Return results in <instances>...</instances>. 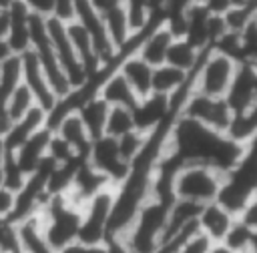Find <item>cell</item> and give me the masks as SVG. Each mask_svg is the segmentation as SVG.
Segmentation results:
<instances>
[{
    "instance_id": "cell-1",
    "label": "cell",
    "mask_w": 257,
    "mask_h": 253,
    "mask_svg": "<svg viewBox=\"0 0 257 253\" xmlns=\"http://www.w3.org/2000/svg\"><path fill=\"white\" fill-rule=\"evenodd\" d=\"M247 147H239L225 139L223 133L211 131L205 124L179 114L169 131L167 157L177 165L181 163H205L213 165L221 173H227L243 155Z\"/></svg>"
},
{
    "instance_id": "cell-2",
    "label": "cell",
    "mask_w": 257,
    "mask_h": 253,
    "mask_svg": "<svg viewBox=\"0 0 257 253\" xmlns=\"http://www.w3.org/2000/svg\"><path fill=\"white\" fill-rule=\"evenodd\" d=\"M171 203L173 199H161L155 195L143 203L126 231L116 239L126 253H155L163 237Z\"/></svg>"
},
{
    "instance_id": "cell-3",
    "label": "cell",
    "mask_w": 257,
    "mask_h": 253,
    "mask_svg": "<svg viewBox=\"0 0 257 253\" xmlns=\"http://www.w3.org/2000/svg\"><path fill=\"white\" fill-rule=\"evenodd\" d=\"M36 215L40 219L44 237L54 251H60L62 247L78 239L82 205L74 203L66 193L48 195Z\"/></svg>"
},
{
    "instance_id": "cell-4",
    "label": "cell",
    "mask_w": 257,
    "mask_h": 253,
    "mask_svg": "<svg viewBox=\"0 0 257 253\" xmlns=\"http://www.w3.org/2000/svg\"><path fill=\"white\" fill-rule=\"evenodd\" d=\"M257 199V163H255V143L249 145L241 159L223 173V181L217 193V203H221L235 217Z\"/></svg>"
},
{
    "instance_id": "cell-5",
    "label": "cell",
    "mask_w": 257,
    "mask_h": 253,
    "mask_svg": "<svg viewBox=\"0 0 257 253\" xmlns=\"http://www.w3.org/2000/svg\"><path fill=\"white\" fill-rule=\"evenodd\" d=\"M223 173L205 163H181L171 177V191L175 199L205 205L217 199Z\"/></svg>"
},
{
    "instance_id": "cell-6",
    "label": "cell",
    "mask_w": 257,
    "mask_h": 253,
    "mask_svg": "<svg viewBox=\"0 0 257 253\" xmlns=\"http://www.w3.org/2000/svg\"><path fill=\"white\" fill-rule=\"evenodd\" d=\"M28 32H30V50L34 52L50 90L54 92L56 98H64L72 90V86L52 50V44H50V38L46 32V18L38 16V14H30Z\"/></svg>"
},
{
    "instance_id": "cell-7",
    "label": "cell",
    "mask_w": 257,
    "mask_h": 253,
    "mask_svg": "<svg viewBox=\"0 0 257 253\" xmlns=\"http://www.w3.org/2000/svg\"><path fill=\"white\" fill-rule=\"evenodd\" d=\"M114 203V187H104L82 203V217L78 239L82 243L98 245L108 241V221Z\"/></svg>"
},
{
    "instance_id": "cell-8",
    "label": "cell",
    "mask_w": 257,
    "mask_h": 253,
    "mask_svg": "<svg viewBox=\"0 0 257 253\" xmlns=\"http://www.w3.org/2000/svg\"><path fill=\"white\" fill-rule=\"evenodd\" d=\"M235 66L237 62L231 56L215 48L205 50L197 70L193 72V90L207 96H223L233 78Z\"/></svg>"
},
{
    "instance_id": "cell-9",
    "label": "cell",
    "mask_w": 257,
    "mask_h": 253,
    "mask_svg": "<svg viewBox=\"0 0 257 253\" xmlns=\"http://www.w3.org/2000/svg\"><path fill=\"white\" fill-rule=\"evenodd\" d=\"M86 163L94 171H98L112 187L120 185L126 179L128 169H131V165L118 153L116 139L106 137V135H102L98 139H92L88 155H86Z\"/></svg>"
},
{
    "instance_id": "cell-10",
    "label": "cell",
    "mask_w": 257,
    "mask_h": 253,
    "mask_svg": "<svg viewBox=\"0 0 257 253\" xmlns=\"http://www.w3.org/2000/svg\"><path fill=\"white\" fill-rule=\"evenodd\" d=\"M74 20L88 32L94 52L98 56V62L118 66V56H116V50H114L108 34H106L102 14L92 6L90 0H74Z\"/></svg>"
},
{
    "instance_id": "cell-11",
    "label": "cell",
    "mask_w": 257,
    "mask_h": 253,
    "mask_svg": "<svg viewBox=\"0 0 257 253\" xmlns=\"http://www.w3.org/2000/svg\"><path fill=\"white\" fill-rule=\"evenodd\" d=\"M181 114L205 124L211 131L223 133L231 116V110L223 96H207L197 90H191L181 106Z\"/></svg>"
},
{
    "instance_id": "cell-12",
    "label": "cell",
    "mask_w": 257,
    "mask_h": 253,
    "mask_svg": "<svg viewBox=\"0 0 257 253\" xmlns=\"http://www.w3.org/2000/svg\"><path fill=\"white\" fill-rule=\"evenodd\" d=\"M46 32H48V38H50V44H52V50L70 82L72 88H78L80 84H84V80L88 78L84 66L80 64L68 36H66V22H60L56 18H46Z\"/></svg>"
},
{
    "instance_id": "cell-13",
    "label": "cell",
    "mask_w": 257,
    "mask_h": 253,
    "mask_svg": "<svg viewBox=\"0 0 257 253\" xmlns=\"http://www.w3.org/2000/svg\"><path fill=\"white\" fill-rule=\"evenodd\" d=\"M223 100L227 102L231 112L257 108V64L237 62Z\"/></svg>"
},
{
    "instance_id": "cell-14",
    "label": "cell",
    "mask_w": 257,
    "mask_h": 253,
    "mask_svg": "<svg viewBox=\"0 0 257 253\" xmlns=\"http://www.w3.org/2000/svg\"><path fill=\"white\" fill-rule=\"evenodd\" d=\"M20 68H22V82L32 92L36 106H40L48 114L54 108L58 98L50 90V86H48V82H46V78L42 74V68H40V64H38V60H36L32 50H26V52L20 54Z\"/></svg>"
},
{
    "instance_id": "cell-15",
    "label": "cell",
    "mask_w": 257,
    "mask_h": 253,
    "mask_svg": "<svg viewBox=\"0 0 257 253\" xmlns=\"http://www.w3.org/2000/svg\"><path fill=\"white\" fill-rule=\"evenodd\" d=\"M233 219H235V215L229 213L221 203L211 201V203H205L201 207L199 217H197V229L211 243H221L227 229L231 227Z\"/></svg>"
},
{
    "instance_id": "cell-16",
    "label": "cell",
    "mask_w": 257,
    "mask_h": 253,
    "mask_svg": "<svg viewBox=\"0 0 257 253\" xmlns=\"http://www.w3.org/2000/svg\"><path fill=\"white\" fill-rule=\"evenodd\" d=\"M50 135H52V131H50L48 126H42V129H38L36 133H32L16 151H12L16 163H18V167L22 169L24 175L32 173V171L46 159Z\"/></svg>"
},
{
    "instance_id": "cell-17",
    "label": "cell",
    "mask_w": 257,
    "mask_h": 253,
    "mask_svg": "<svg viewBox=\"0 0 257 253\" xmlns=\"http://www.w3.org/2000/svg\"><path fill=\"white\" fill-rule=\"evenodd\" d=\"M116 70L124 76L137 98H145L151 94V78H153V66L147 64L137 52H131L126 56L118 58Z\"/></svg>"
},
{
    "instance_id": "cell-18",
    "label": "cell",
    "mask_w": 257,
    "mask_h": 253,
    "mask_svg": "<svg viewBox=\"0 0 257 253\" xmlns=\"http://www.w3.org/2000/svg\"><path fill=\"white\" fill-rule=\"evenodd\" d=\"M173 34L171 30L165 26V24H157L153 26L151 30L143 32L141 36V42L137 46V54L151 66H159L165 62V56H167V50L173 42Z\"/></svg>"
},
{
    "instance_id": "cell-19",
    "label": "cell",
    "mask_w": 257,
    "mask_h": 253,
    "mask_svg": "<svg viewBox=\"0 0 257 253\" xmlns=\"http://www.w3.org/2000/svg\"><path fill=\"white\" fill-rule=\"evenodd\" d=\"M8 14H10V32L6 36V46L10 54H22L30 50L28 20L32 12L20 0H12V4L8 6Z\"/></svg>"
},
{
    "instance_id": "cell-20",
    "label": "cell",
    "mask_w": 257,
    "mask_h": 253,
    "mask_svg": "<svg viewBox=\"0 0 257 253\" xmlns=\"http://www.w3.org/2000/svg\"><path fill=\"white\" fill-rule=\"evenodd\" d=\"M52 133H56V135L76 153V157L86 159L92 139L88 137V133H86V129H84V124H82V120H80V116L76 114V110L66 112V114L52 126Z\"/></svg>"
},
{
    "instance_id": "cell-21",
    "label": "cell",
    "mask_w": 257,
    "mask_h": 253,
    "mask_svg": "<svg viewBox=\"0 0 257 253\" xmlns=\"http://www.w3.org/2000/svg\"><path fill=\"white\" fill-rule=\"evenodd\" d=\"M110 183L98 173V171H94L88 163H86V159L84 161H80V165L76 167V171H74V177H72V185H70V189H68V197L74 201V203H78V205H82L86 199H90L94 193H98L100 189H104V187H108ZM112 187V185H110Z\"/></svg>"
},
{
    "instance_id": "cell-22",
    "label": "cell",
    "mask_w": 257,
    "mask_h": 253,
    "mask_svg": "<svg viewBox=\"0 0 257 253\" xmlns=\"http://www.w3.org/2000/svg\"><path fill=\"white\" fill-rule=\"evenodd\" d=\"M42 126H46V112L34 104L24 116H20L18 120H14L10 124L6 135H2V143H4L6 151H16L32 133H36Z\"/></svg>"
},
{
    "instance_id": "cell-23",
    "label": "cell",
    "mask_w": 257,
    "mask_h": 253,
    "mask_svg": "<svg viewBox=\"0 0 257 253\" xmlns=\"http://www.w3.org/2000/svg\"><path fill=\"white\" fill-rule=\"evenodd\" d=\"M16 235H18V251L20 253H56L44 237L38 215L18 221Z\"/></svg>"
},
{
    "instance_id": "cell-24",
    "label": "cell",
    "mask_w": 257,
    "mask_h": 253,
    "mask_svg": "<svg viewBox=\"0 0 257 253\" xmlns=\"http://www.w3.org/2000/svg\"><path fill=\"white\" fill-rule=\"evenodd\" d=\"M225 139L239 147H249L257 139V108L243 110V112H231L227 126L223 131Z\"/></svg>"
},
{
    "instance_id": "cell-25",
    "label": "cell",
    "mask_w": 257,
    "mask_h": 253,
    "mask_svg": "<svg viewBox=\"0 0 257 253\" xmlns=\"http://www.w3.org/2000/svg\"><path fill=\"white\" fill-rule=\"evenodd\" d=\"M98 96L108 106H124V108H133L139 100L137 94L133 92V88L128 86V82L124 80V76L118 70L108 72V76L102 80V84L98 88Z\"/></svg>"
},
{
    "instance_id": "cell-26",
    "label": "cell",
    "mask_w": 257,
    "mask_h": 253,
    "mask_svg": "<svg viewBox=\"0 0 257 253\" xmlns=\"http://www.w3.org/2000/svg\"><path fill=\"white\" fill-rule=\"evenodd\" d=\"M66 36L80 60V64L84 66L86 74H92L94 70H98L102 64L98 62V56L94 52V46H92V40L88 36V32L76 22V20H70L66 22Z\"/></svg>"
},
{
    "instance_id": "cell-27",
    "label": "cell",
    "mask_w": 257,
    "mask_h": 253,
    "mask_svg": "<svg viewBox=\"0 0 257 253\" xmlns=\"http://www.w3.org/2000/svg\"><path fill=\"white\" fill-rule=\"evenodd\" d=\"M108 104L98 96H90L86 98L78 108H76V114L80 116L86 133L90 139H98L104 135V124H106V114H108Z\"/></svg>"
},
{
    "instance_id": "cell-28",
    "label": "cell",
    "mask_w": 257,
    "mask_h": 253,
    "mask_svg": "<svg viewBox=\"0 0 257 253\" xmlns=\"http://www.w3.org/2000/svg\"><path fill=\"white\" fill-rule=\"evenodd\" d=\"M100 14H102V22H104L106 34H108L114 50L118 52L131 40V36H133V30H131V24H128V18H126L124 4L110 6V8H106Z\"/></svg>"
},
{
    "instance_id": "cell-29",
    "label": "cell",
    "mask_w": 257,
    "mask_h": 253,
    "mask_svg": "<svg viewBox=\"0 0 257 253\" xmlns=\"http://www.w3.org/2000/svg\"><path fill=\"white\" fill-rule=\"evenodd\" d=\"M209 50V48H207ZM203 52L205 50H197L187 38L179 36V38H173L169 50H167V56H165V62L179 68V70H185V72H195L201 58H203Z\"/></svg>"
},
{
    "instance_id": "cell-30",
    "label": "cell",
    "mask_w": 257,
    "mask_h": 253,
    "mask_svg": "<svg viewBox=\"0 0 257 253\" xmlns=\"http://www.w3.org/2000/svg\"><path fill=\"white\" fill-rule=\"evenodd\" d=\"M191 74L185 70H179L167 62L153 66V78H151V92L155 94H165L171 96L173 92H177L179 88H183L189 82Z\"/></svg>"
},
{
    "instance_id": "cell-31",
    "label": "cell",
    "mask_w": 257,
    "mask_h": 253,
    "mask_svg": "<svg viewBox=\"0 0 257 253\" xmlns=\"http://www.w3.org/2000/svg\"><path fill=\"white\" fill-rule=\"evenodd\" d=\"M221 243L225 247H229L233 253L253 251V249H257V229L243 223L239 217H235Z\"/></svg>"
},
{
    "instance_id": "cell-32",
    "label": "cell",
    "mask_w": 257,
    "mask_h": 253,
    "mask_svg": "<svg viewBox=\"0 0 257 253\" xmlns=\"http://www.w3.org/2000/svg\"><path fill=\"white\" fill-rule=\"evenodd\" d=\"M133 129H135V124H133L131 108H124V106H110L108 108L106 124H104V135L106 137L118 139V137H122L124 133L133 131Z\"/></svg>"
},
{
    "instance_id": "cell-33",
    "label": "cell",
    "mask_w": 257,
    "mask_h": 253,
    "mask_svg": "<svg viewBox=\"0 0 257 253\" xmlns=\"http://www.w3.org/2000/svg\"><path fill=\"white\" fill-rule=\"evenodd\" d=\"M34 104H36V102H34L32 92L28 90V86H26L24 82H20V84L14 88V92L10 94V98H8V114H10L12 122L18 120L20 116H24Z\"/></svg>"
},
{
    "instance_id": "cell-34",
    "label": "cell",
    "mask_w": 257,
    "mask_h": 253,
    "mask_svg": "<svg viewBox=\"0 0 257 253\" xmlns=\"http://www.w3.org/2000/svg\"><path fill=\"white\" fill-rule=\"evenodd\" d=\"M221 18L225 22L227 32L241 34L249 26V22H253L257 18V8H253V6H249V8H233L231 6Z\"/></svg>"
},
{
    "instance_id": "cell-35",
    "label": "cell",
    "mask_w": 257,
    "mask_h": 253,
    "mask_svg": "<svg viewBox=\"0 0 257 253\" xmlns=\"http://www.w3.org/2000/svg\"><path fill=\"white\" fill-rule=\"evenodd\" d=\"M145 139H147V135L139 133L137 129H133V131H128V133H124L122 137L116 139L118 153H120V157H122L128 165H131V163L139 157V153L143 151V147H145Z\"/></svg>"
},
{
    "instance_id": "cell-36",
    "label": "cell",
    "mask_w": 257,
    "mask_h": 253,
    "mask_svg": "<svg viewBox=\"0 0 257 253\" xmlns=\"http://www.w3.org/2000/svg\"><path fill=\"white\" fill-rule=\"evenodd\" d=\"M24 179H26V175H24L22 169L18 167V163H16V159H14V155H12V151H6L4 169H2V185H4L6 189H10V191L16 193V191L22 187Z\"/></svg>"
},
{
    "instance_id": "cell-37",
    "label": "cell",
    "mask_w": 257,
    "mask_h": 253,
    "mask_svg": "<svg viewBox=\"0 0 257 253\" xmlns=\"http://www.w3.org/2000/svg\"><path fill=\"white\" fill-rule=\"evenodd\" d=\"M46 157L52 161V163H56V165H62V163H68V161H74V159H80V157H76V153L56 135V133H52L50 135V141H48V153H46Z\"/></svg>"
},
{
    "instance_id": "cell-38",
    "label": "cell",
    "mask_w": 257,
    "mask_h": 253,
    "mask_svg": "<svg viewBox=\"0 0 257 253\" xmlns=\"http://www.w3.org/2000/svg\"><path fill=\"white\" fill-rule=\"evenodd\" d=\"M18 249V235H16V223L10 219H0V251L14 253Z\"/></svg>"
},
{
    "instance_id": "cell-39",
    "label": "cell",
    "mask_w": 257,
    "mask_h": 253,
    "mask_svg": "<svg viewBox=\"0 0 257 253\" xmlns=\"http://www.w3.org/2000/svg\"><path fill=\"white\" fill-rule=\"evenodd\" d=\"M209 249H211V241L197 231L191 237H187L183 243H179L173 253H209Z\"/></svg>"
},
{
    "instance_id": "cell-40",
    "label": "cell",
    "mask_w": 257,
    "mask_h": 253,
    "mask_svg": "<svg viewBox=\"0 0 257 253\" xmlns=\"http://www.w3.org/2000/svg\"><path fill=\"white\" fill-rule=\"evenodd\" d=\"M50 18H56L60 22L74 20V0H52V14Z\"/></svg>"
},
{
    "instance_id": "cell-41",
    "label": "cell",
    "mask_w": 257,
    "mask_h": 253,
    "mask_svg": "<svg viewBox=\"0 0 257 253\" xmlns=\"http://www.w3.org/2000/svg\"><path fill=\"white\" fill-rule=\"evenodd\" d=\"M56 253H108V245L106 243L90 245V243H82V241H72Z\"/></svg>"
},
{
    "instance_id": "cell-42",
    "label": "cell",
    "mask_w": 257,
    "mask_h": 253,
    "mask_svg": "<svg viewBox=\"0 0 257 253\" xmlns=\"http://www.w3.org/2000/svg\"><path fill=\"white\" fill-rule=\"evenodd\" d=\"M14 209V191L0 185V219H10Z\"/></svg>"
},
{
    "instance_id": "cell-43",
    "label": "cell",
    "mask_w": 257,
    "mask_h": 253,
    "mask_svg": "<svg viewBox=\"0 0 257 253\" xmlns=\"http://www.w3.org/2000/svg\"><path fill=\"white\" fill-rule=\"evenodd\" d=\"M32 14H38V16H44V18H50L52 14V0H20Z\"/></svg>"
},
{
    "instance_id": "cell-44",
    "label": "cell",
    "mask_w": 257,
    "mask_h": 253,
    "mask_svg": "<svg viewBox=\"0 0 257 253\" xmlns=\"http://www.w3.org/2000/svg\"><path fill=\"white\" fill-rule=\"evenodd\" d=\"M201 4L205 6V10L213 16H223L229 8H231V2L229 0H201Z\"/></svg>"
},
{
    "instance_id": "cell-45",
    "label": "cell",
    "mask_w": 257,
    "mask_h": 253,
    "mask_svg": "<svg viewBox=\"0 0 257 253\" xmlns=\"http://www.w3.org/2000/svg\"><path fill=\"white\" fill-rule=\"evenodd\" d=\"M8 32H10V14L8 8H0V42H6Z\"/></svg>"
},
{
    "instance_id": "cell-46",
    "label": "cell",
    "mask_w": 257,
    "mask_h": 253,
    "mask_svg": "<svg viewBox=\"0 0 257 253\" xmlns=\"http://www.w3.org/2000/svg\"><path fill=\"white\" fill-rule=\"evenodd\" d=\"M90 2H92V6H94L98 12H104L106 8L116 6V4H122L124 0H90Z\"/></svg>"
},
{
    "instance_id": "cell-47",
    "label": "cell",
    "mask_w": 257,
    "mask_h": 253,
    "mask_svg": "<svg viewBox=\"0 0 257 253\" xmlns=\"http://www.w3.org/2000/svg\"><path fill=\"white\" fill-rule=\"evenodd\" d=\"M229 2L233 8H249V6L257 8V0H229Z\"/></svg>"
},
{
    "instance_id": "cell-48",
    "label": "cell",
    "mask_w": 257,
    "mask_h": 253,
    "mask_svg": "<svg viewBox=\"0 0 257 253\" xmlns=\"http://www.w3.org/2000/svg\"><path fill=\"white\" fill-rule=\"evenodd\" d=\"M209 253H233L229 247H225L223 243H211V249Z\"/></svg>"
},
{
    "instance_id": "cell-49",
    "label": "cell",
    "mask_w": 257,
    "mask_h": 253,
    "mask_svg": "<svg viewBox=\"0 0 257 253\" xmlns=\"http://www.w3.org/2000/svg\"><path fill=\"white\" fill-rule=\"evenodd\" d=\"M4 157H6V147L2 143V137H0V185H2V169H4Z\"/></svg>"
},
{
    "instance_id": "cell-50",
    "label": "cell",
    "mask_w": 257,
    "mask_h": 253,
    "mask_svg": "<svg viewBox=\"0 0 257 253\" xmlns=\"http://www.w3.org/2000/svg\"><path fill=\"white\" fill-rule=\"evenodd\" d=\"M10 54V50H8V46H6V42H0V62L6 58Z\"/></svg>"
},
{
    "instance_id": "cell-51",
    "label": "cell",
    "mask_w": 257,
    "mask_h": 253,
    "mask_svg": "<svg viewBox=\"0 0 257 253\" xmlns=\"http://www.w3.org/2000/svg\"><path fill=\"white\" fill-rule=\"evenodd\" d=\"M247 253H257V249H253V251H247Z\"/></svg>"
},
{
    "instance_id": "cell-52",
    "label": "cell",
    "mask_w": 257,
    "mask_h": 253,
    "mask_svg": "<svg viewBox=\"0 0 257 253\" xmlns=\"http://www.w3.org/2000/svg\"><path fill=\"white\" fill-rule=\"evenodd\" d=\"M195 2H201V0H195Z\"/></svg>"
},
{
    "instance_id": "cell-53",
    "label": "cell",
    "mask_w": 257,
    "mask_h": 253,
    "mask_svg": "<svg viewBox=\"0 0 257 253\" xmlns=\"http://www.w3.org/2000/svg\"><path fill=\"white\" fill-rule=\"evenodd\" d=\"M0 253H4V251H0Z\"/></svg>"
}]
</instances>
